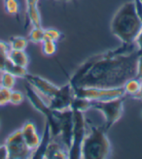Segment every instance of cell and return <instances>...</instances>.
Here are the masks:
<instances>
[{
  "mask_svg": "<svg viewBox=\"0 0 142 159\" xmlns=\"http://www.w3.org/2000/svg\"><path fill=\"white\" fill-rule=\"evenodd\" d=\"M138 52L136 46L122 44L113 50L101 52L89 72L76 87H120L135 77Z\"/></svg>",
  "mask_w": 142,
  "mask_h": 159,
  "instance_id": "1",
  "label": "cell"
},
{
  "mask_svg": "<svg viewBox=\"0 0 142 159\" xmlns=\"http://www.w3.org/2000/svg\"><path fill=\"white\" fill-rule=\"evenodd\" d=\"M142 29V22L135 9L133 1L125 2L118 9L110 22L112 34L122 42V44H132L137 34Z\"/></svg>",
  "mask_w": 142,
  "mask_h": 159,
  "instance_id": "2",
  "label": "cell"
},
{
  "mask_svg": "<svg viewBox=\"0 0 142 159\" xmlns=\"http://www.w3.org/2000/svg\"><path fill=\"white\" fill-rule=\"evenodd\" d=\"M90 126V133L86 135L81 148L83 159H105L111 153V144L107 132L102 126H94L87 121Z\"/></svg>",
  "mask_w": 142,
  "mask_h": 159,
  "instance_id": "3",
  "label": "cell"
},
{
  "mask_svg": "<svg viewBox=\"0 0 142 159\" xmlns=\"http://www.w3.org/2000/svg\"><path fill=\"white\" fill-rule=\"evenodd\" d=\"M26 96L37 112L44 116L46 122L49 124L53 139H59L60 133V111L53 110L46 100L27 82L25 84Z\"/></svg>",
  "mask_w": 142,
  "mask_h": 159,
  "instance_id": "4",
  "label": "cell"
},
{
  "mask_svg": "<svg viewBox=\"0 0 142 159\" xmlns=\"http://www.w3.org/2000/svg\"><path fill=\"white\" fill-rule=\"evenodd\" d=\"M92 109L103 115L105 122L102 127L108 132L112 126L120 120L124 114V97L106 101H92Z\"/></svg>",
  "mask_w": 142,
  "mask_h": 159,
  "instance_id": "5",
  "label": "cell"
},
{
  "mask_svg": "<svg viewBox=\"0 0 142 159\" xmlns=\"http://www.w3.org/2000/svg\"><path fill=\"white\" fill-rule=\"evenodd\" d=\"M74 95L91 101H106L125 97L124 87H75Z\"/></svg>",
  "mask_w": 142,
  "mask_h": 159,
  "instance_id": "6",
  "label": "cell"
},
{
  "mask_svg": "<svg viewBox=\"0 0 142 159\" xmlns=\"http://www.w3.org/2000/svg\"><path fill=\"white\" fill-rule=\"evenodd\" d=\"M73 112V129H72V140L71 146L68 149V158L69 159H78L81 158V148L83 141L87 135V120L85 118V113Z\"/></svg>",
  "mask_w": 142,
  "mask_h": 159,
  "instance_id": "7",
  "label": "cell"
},
{
  "mask_svg": "<svg viewBox=\"0 0 142 159\" xmlns=\"http://www.w3.org/2000/svg\"><path fill=\"white\" fill-rule=\"evenodd\" d=\"M5 146L8 150V159H26L30 158L32 153L22 138L21 129L15 130L6 138Z\"/></svg>",
  "mask_w": 142,
  "mask_h": 159,
  "instance_id": "8",
  "label": "cell"
},
{
  "mask_svg": "<svg viewBox=\"0 0 142 159\" xmlns=\"http://www.w3.org/2000/svg\"><path fill=\"white\" fill-rule=\"evenodd\" d=\"M25 80L45 100L47 99L46 102H48L54 95L57 93L59 87L57 84H54V83L50 82L49 80H47L38 75L27 73L26 76L25 77Z\"/></svg>",
  "mask_w": 142,
  "mask_h": 159,
  "instance_id": "9",
  "label": "cell"
},
{
  "mask_svg": "<svg viewBox=\"0 0 142 159\" xmlns=\"http://www.w3.org/2000/svg\"><path fill=\"white\" fill-rule=\"evenodd\" d=\"M74 97V89L69 83L59 87L57 93L47 102L49 106L56 111H64L70 109L71 102Z\"/></svg>",
  "mask_w": 142,
  "mask_h": 159,
  "instance_id": "10",
  "label": "cell"
},
{
  "mask_svg": "<svg viewBox=\"0 0 142 159\" xmlns=\"http://www.w3.org/2000/svg\"><path fill=\"white\" fill-rule=\"evenodd\" d=\"M73 129V112L71 109L60 111V133L59 140L67 149L71 146Z\"/></svg>",
  "mask_w": 142,
  "mask_h": 159,
  "instance_id": "11",
  "label": "cell"
},
{
  "mask_svg": "<svg viewBox=\"0 0 142 159\" xmlns=\"http://www.w3.org/2000/svg\"><path fill=\"white\" fill-rule=\"evenodd\" d=\"M21 132L22 135V138L25 140L26 146L28 147V148L33 152V150L38 147L39 143H40L41 140V136L39 135L36 125L30 120L26 121L25 123L22 124Z\"/></svg>",
  "mask_w": 142,
  "mask_h": 159,
  "instance_id": "12",
  "label": "cell"
},
{
  "mask_svg": "<svg viewBox=\"0 0 142 159\" xmlns=\"http://www.w3.org/2000/svg\"><path fill=\"white\" fill-rule=\"evenodd\" d=\"M44 158H68V149L59 139H52L47 148Z\"/></svg>",
  "mask_w": 142,
  "mask_h": 159,
  "instance_id": "13",
  "label": "cell"
},
{
  "mask_svg": "<svg viewBox=\"0 0 142 159\" xmlns=\"http://www.w3.org/2000/svg\"><path fill=\"white\" fill-rule=\"evenodd\" d=\"M52 134H51V130H50V126L49 124L45 122V127H44V132L43 135L41 136V140L40 143H39L38 147L33 150L32 153H31L30 158H44L45 152L47 148H48L50 143L52 141Z\"/></svg>",
  "mask_w": 142,
  "mask_h": 159,
  "instance_id": "14",
  "label": "cell"
},
{
  "mask_svg": "<svg viewBox=\"0 0 142 159\" xmlns=\"http://www.w3.org/2000/svg\"><path fill=\"white\" fill-rule=\"evenodd\" d=\"M8 58L14 64H17L21 67L27 68L29 64V57L26 51H17V50H11L8 53Z\"/></svg>",
  "mask_w": 142,
  "mask_h": 159,
  "instance_id": "15",
  "label": "cell"
},
{
  "mask_svg": "<svg viewBox=\"0 0 142 159\" xmlns=\"http://www.w3.org/2000/svg\"><path fill=\"white\" fill-rule=\"evenodd\" d=\"M38 1L39 0H26V17L32 23H37L41 20V15L38 9Z\"/></svg>",
  "mask_w": 142,
  "mask_h": 159,
  "instance_id": "16",
  "label": "cell"
},
{
  "mask_svg": "<svg viewBox=\"0 0 142 159\" xmlns=\"http://www.w3.org/2000/svg\"><path fill=\"white\" fill-rule=\"evenodd\" d=\"M92 101L87 98H84V97L75 96L74 95L73 100L71 102L70 109L72 111H77V112L86 113L87 111L92 109Z\"/></svg>",
  "mask_w": 142,
  "mask_h": 159,
  "instance_id": "17",
  "label": "cell"
},
{
  "mask_svg": "<svg viewBox=\"0 0 142 159\" xmlns=\"http://www.w3.org/2000/svg\"><path fill=\"white\" fill-rule=\"evenodd\" d=\"M5 71L7 72L11 73L12 75H14L16 78H21V79H25V77L26 76L27 72V68L26 67H21L19 66L17 64H14L13 62H11L8 58L7 62H6V65H5Z\"/></svg>",
  "mask_w": 142,
  "mask_h": 159,
  "instance_id": "18",
  "label": "cell"
},
{
  "mask_svg": "<svg viewBox=\"0 0 142 159\" xmlns=\"http://www.w3.org/2000/svg\"><path fill=\"white\" fill-rule=\"evenodd\" d=\"M140 84H141V81L135 77L128 80V81L125 83V84L123 85L125 94L132 97L133 95H135L137 93L139 87H140Z\"/></svg>",
  "mask_w": 142,
  "mask_h": 159,
  "instance_id": "19",
  "label": "cell"
},
{
  "mask_svg": "<svg viewBox=\"0 0 142 159\" xmlns=\"http://www.w3.org/2000/svg\"><path fill=\"white\" fill-rule=\"evenodd\" d=\"M11 50L17 51H26L28 45V40L22 36H12L8 42Z\"/></svg>",
  "mask_w": 142,
  "mask_h": 159,
  "instance_id": "20",
  "label": "cell"
},
{
  "mask_svg": "<svg viewBox=\"0 0 142 159\" xmlns=\"http://www.w3.org/2000/svg\"><path fill=\"white\" fill-rule=\"evenodd\" d=\"M16 81H17V78L11 73L5 70L0 72V86L12 90L16 85Z\"/></svg>",
  "mask_w": 142,
  "mask_h": 159,
  "instance_id": "21",
  "label": "cell"
},
{
  "mask_svg": "<svg viewBox=\"0 0 142 159\" xmlns=\"http://www.w3.org/2000/svg\"><path fill=\"white\" fill-rule=\"evenodd\" d=\"M3 3L6 13L14 16L20 21V3L18 0H3Z\"/></svg>",
  "mask_w": 142,
  "mask_h": 159,
  "instance_id": "22",
  "label": "cell"
},
{
  "mask_svg": "<svg viewBox=\"0 0 142 159\" xmlns=\"http://www.w3.org/2000/svg\"><path fill=\"white\" fill-rule=\"evenodd\" d=\"M45 39L44 28L42 26H32L28 33L27 40L34 44H41Z\"/></svg>",
  "mask_w": 142,
  "mask_h": 159,
  "instance_id": "23",
  "label": "cell"
},
{
  "mask_svg": "<svg viewBox=\"0 0 142 159\" xmlns=\"http://www.w3.org/2000/svg\"><path fill=\"white\" fill-rule=\"evenodd\" d=\"M9 51H10V47L8 45V43L0 40V72H2L5 69Z\"/></svg>",
  "mask_w": 142,
  "mask_h": 159,
  "instance_id": "24",
  "label": "cell"
},
{
  "mask_svg": "<svg viewBox=\"0 0 142 159\" xmlns=\"http://www.w3.org/2000/svg\"><path fill=\"white\" fill-rule=\"evenodd\" d=\"M41 45H42V52L46 57H53L57 52V42L45 39L41 43Z\"/></svg>",
  "mask_w": 142,
  "mask_h": 159,
  "instance_id": "25",
  "label": "cell"
},
{
  "mask_svg": "<svg viewBox=\"0 0 142 159\" xmlns=\"http://www.w3.org/2000/svg\"><path fill=\"white\" fill-rule=\"evenodd\" d=\"M26 98V95L23 94L20 90L12 89L10 93V99H9V104H12L14 106L21 105Z\"/></svg>",
  "mask_w": 142,
  "mask_h": 159,
  "instance_id": "26",
  "label": "cell"
},
{
  "mask_svg": "<svg viewBox=\"0 0 142 159\" xmlns=\"http://www.w3.org/2000/svg\"><path fill=\"white\" fill-rule=\"evenodd\" d=\"M44 35H45V39L52 40V41L54 42L59 41L62 38V33L56 28H46V29L44 28Z\"/></svg>",
  "mask_w": 142,
  "mask_h": 159,
  "instance_id": "27",
  "label": "cell"
},
{
  "mask_svg": "<svg viewBox=\"0 0 142 159\" xmlns=\"http://www.w3.org/2000/svg\"><path fill=\"white\" fill-rule=\"evenodd\" d=\"M10 93H11V89L0 86V107L9 104Z\"/></svg>",
  "mask_w": 142,
  "mask_h": 159,
  "instance_id": "28",
  "label": "cell"
},
{
  "mask_svg": "<svg viewBox=\"0 0 142 159\" xmlns=\"http://www.w3.org/2000/svg\"><path fill=\"white\" fill-rule=\"evenodd\" d=\"M135 78H137L140 80V81H142V53L138 54V57H137Z\"/></svg>",
  "mask_w": 142,
  "mask_h": 159,
  "instance_id": "29",
  "label": "cell"
},
{
  "mask_svg": "<svg viewBox=\"0 0 142 159\" xmlns=\"http://www.w3.org/2000/svg\"><path fill=\"white\" fill-rule=\"evenodd\" d=\"M132 1H133V4H135V12L138 16L140 21L142 22V1L141 0H132Z\"/></svg>",
  "mask_w": 142,
  "mask_h": 159,
  "instance_id": "30",
  "label": "cell"
},
{
  "mask_svg": "<svg viewBox=\"0 0 142 159\" xmlns=\"http://www.w3.org/2000/svg\"><path fill=\"white\" fill-rule=\"evenodd\" d=\"M135 44L136 46L138 54L142 53V29L140 30V32L137 34V36H136V38L135 40Z\"/></svg>",
  "mask_w": 142,
  "mask_h": 159,
  "instance_id": "31",
  "label": "cell"
},
{
  "mask_svg": "<svg viewBox=\"0 0 142 159\" xmlns=\"http://www.w3.org/2000/svg\"><path fill=\"white\" fill-rule=\"evenodd\" d=\"M7 158H8V150L4 144L2 146H0V159H7Z\"/></svg>",
  "mask_w": 142,
  "mask_h": 159,
  "instance_id": "32",
  "label": "cell"
},
{
  "mask_svg": "<svg viewBox=\"0 0 142 159\" xmlns=\"http://www.w3.org/2000/svg\"><path fill=\"white\" fill-rule=\"evenodd\" d=\"M132 99H135V100H140L142 101V81H141V84H140V87L139 89L137 91V93L135 95H133V96L131 97Z\"/></svg>",
  "mask_w": 142,
  "mask_h": 159,
  "instance_id": "33",
  "label": "cell"
},
{
  "mask_svg": "<svg viewBox=\"0 0 142 159\" xmlns=\"http://www.w3.org/2000/svg\"><path fill=\"white\" fill-rule=\"evenodd\" d=\"M54 1H59V2H62V3H68V2L74 1V0H54Z\"/></svg>",
  "mask_w": 142,
  "mask_h": 159,
  "instance_id": "34",
  "label": "cell"
},
{
  "mask_svg": "<svg viewBox=\"0 0 142 159\" xmlns=\"http://www.w3.org/2000/svg\"><path fill=\"white\" fill-rule=\"evenodd\" d=\"M141 113H142V112H141ZM141 116H142V114H141Z\"/></svg>",
  "mask_w": 142,
  "mask_h": 159,
  "instance_id": "35",
  "label": "cell"
},
{
  "mask_svg": "<svg viewBox=\"0 0 142 159\" xmlns=\"http://www.w3.org/2000/svg\"><path fill=\"white\" fill-rule=\"evenodd\" d=\"M141 1H142V0H141Z\"/></svg>",
  "mask_w": 142,
  "mask_h": 159,
  "instance_id": "36",
  "label": "cell"
}]
</instances>
